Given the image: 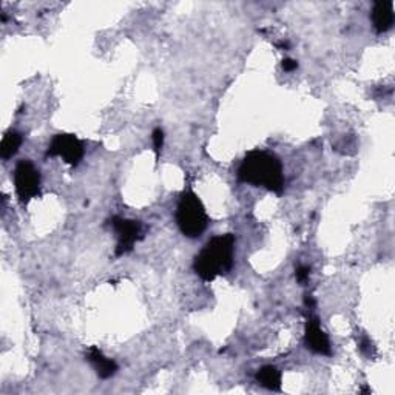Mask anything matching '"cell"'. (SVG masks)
<instances>
[{"label": "cell", "mask_w": 395, "mask_h": 395, "mask_svg": "<svg viewBox=\"0 0 395 395\" xmlns=\"http://www.w3.org/2000/svg\"><path fill=\"white\" fill-rule=\"evenodd\" d=\"M24 143V136L20 135L19 131H8L2 139V144H0V156L2 159H10L14 154L19 152L20 145Z\"/></svg>", "instance_id": "8fae6325"}, {"label": "cell", "mask_w": 395, "mask_h": 395, "mask_svg": "<svg viewBox=\"0 0 395 395\" xmlns=\"http://www.w3.org/2000/svg\"><path fill=\"white\" fill-rule=\"evenodd\" d=\"M305 306H306L307 310H312L315 307V300H314L312 295H306L305 296Z\"/></svg>", "instance_id": "2e32d148"}, {"label": "cell", "mask_w": 395, "mask_h": 395, "mask_svg": "<svg viewBox=\"0 0 395 395\" xmlns=\"http://www.w3.org/2000/svg\"><path fill=\"white\" fill-rule=\"evenodd\" d=\"M305 343L306 348L319 355H330L332 354V348H330V341L326 332L320 326L319 316L309 315L306 321V330H305Z\"/></svg>", "instance_id": "52a82bcc"}, {"label": "cell", "mask_w": 395, "mask_h": 395, "mask_svg": "<svg viewBox=\"0 0 395 395\" xmlns=\"http://www.w3.org/2000/svg\"><path fill=\"white\" fill-rule=\"evenodd\" d=\"M371 19L377 33L389 31L394 25V3L383 2V0L376 2L371 13Z\"/></svg>", "instance_id": "ba28073f"}, {"label": "cell", "mask_w": 395, "mask_h": 395, "mask_svg": "<svg viewBox=\"0 0 395 395\" xmlns=\"http://www.w3.org/2000/svg\"><path fill=\"white\" fill-rule=\"evenodd\" d=\"M360 350L363 352V354L366 355V357H369V358H372L373 355H376V346H373V343L369 340L368 337H363V340L360 341Z\"/></svg>", "instance_id": "7c38bea8"}, {"label": "cell", "mask_w": 395, "mask_h": 395, "mask_svg": "<svg viewBox=\"0 0 395 395\" xmlns=\"http://www.w3.org/2000/svg\"><path fill=\"white\" fill-rule=\"evenodd\" d=\"M257 382L269 391L281 389V372L272 364L263 366L257 372Z\"/></svg>", "instance_id": "30bf717a"}, {"label": "cell", "mask_w": 395, "mask_h": 395, "mask_svg": "<svg viewBox=\"0 0 395 395\" xmlns=\"http://www.w3.org/2000/svg\"><path fill=\"white\" fill-rule=\"evenodd\" d=\"M153 145H154V152H156V154H159V152L162 150V145H164V131H162V129H154L153 130Z\"/></svg>", "instance_id": "4fadbf2b"}, {"label": "cell", "mask_w": 395, "mask_h": 395, "mask_svg": "<svg viewBox=\"0 0 395 395\" xmlns=\"http://www.w3.org/2000/svg\"><path fill=\"white\" fill-rule=\"evenodd\" d=\"M235 261V235H218L204 244L193 261V271L204 281L227 275Z\"/></svg>", "instance_id": "7a4b0ae2"}, {"label": "cell", "mask_w": 395, "mask_h": 395, "mask_svg": "<svg viewBox=\"0 0 395 395\" xmlns=\"http://www.w3.org/2000/svg\"><path fill=\"white\" fill-rule=\"evenodd\" d=\"M47 158H62L68 166L76 167L83 158V144L74 135L61 133L49 143Z\"/></svg>", "instance_id": "5b68a950"}, {"label": "cell", "mask_w": 395, "mask_h": 395, "mask_svg": "<svg viewBox=\"0 0 395 395\" xmlns=\"http://www.w3.org/2000/svg\"><path fill=\"white\" fill-rule=\"evenodd\" d=\"M87 360L91 363V366H93V368H95L99 378L107 380V378L115 376V373L118 372V364L113 362L111 358L105 357L102 354V350L97 349L96 346H93V348L88 349Z\"/></svg>", "instance_id": "9c48e42d"}, {"label": "cell", "mask_w": 395, "mask_h": 395, "mask_svg": "<svg viewBox=\"0 0 395 395\" xmlns=\"http://www.w3.org/2000/svg\"><path fill=\"white\" fill-rule=\"evenodd\" d=\"M14 186L22 204L30 202L33 198L40 195V173L31 161H19L14 170Z\"/></svg>", "instance_id": "277c9868"}, {"label": "cell", "mask_w": 395, "mask_h": 395, "mask_svg": "<svg viewBox=\"0 0 395 395\" xmlns=\"http://www.w3.org/2000/svg\"><path fill=\"white\" fill-rule=\"evenodd\" d=\"M281 67H283V70L284 72H287V73H291V72H293V70H296L298 68V62H296L295 59H283V63H281Z\"/></svg>", "instance_id": "9a60e30c"}, {"label": "cell", "mask_w": 395, "mask_h": 395, "mask_svg": "<svg viewBox=\"0 0 395 395\" xmlns=\"http://www.w3.org/2000/svg\"><path fill=\"white\" fill-rule=\"evenodd\" d=\"M176 224L187 238H200L209 225L206 207L192 188L182 192L176 207Z\"/></svg>", "instance_id": "3957f363"}, {"label": "cell", "mask_w": 395, "mask_h": 395, "mask_svg": "<svg viewBox=\"0 0 395 395\" xmlns=\"http://www.w3.org/2000/svg\"><path fill=\"white\" fill-rule=\"evenodd\" d=\"M110 224L118 235L115 255L122 257L125 253L131 252L133 245L143 236V224L135 220H125V218L121 216H113Z\"/></svg>", "instance_id": "8992f818"}, {"label": "cell", "mask_w": 395, "mask_h": 395, "mask_svg": "<svg viewBox=\"0 0 395 395\" xmlns=\"http://www.w3.org/2000/svg\"><path fill=\"white\" fill-rule=\"evenodd\" d=\"M309 275H310V267L307 266H298L295 269V277L298 283H306L309 280Z\"/></svg>", "instance_id": "5bb4252c"}, {"label": "cell", "mask_w": 395, "mask_h": 395, "mask_svg": "<svg viewBox=\"0 0 395 395\" xmlns=\"http://www.w3.org/2000/svg\"><path fill=\"white\" fill-rule=\"evenodd\" d=\"M238 178L245 184L264 187L277 195L284 190V173L281 161L272 153L253 150L245 154L238 168Z\"/></svg>", "instance_id": "6da1fadb"}]
</instances>
